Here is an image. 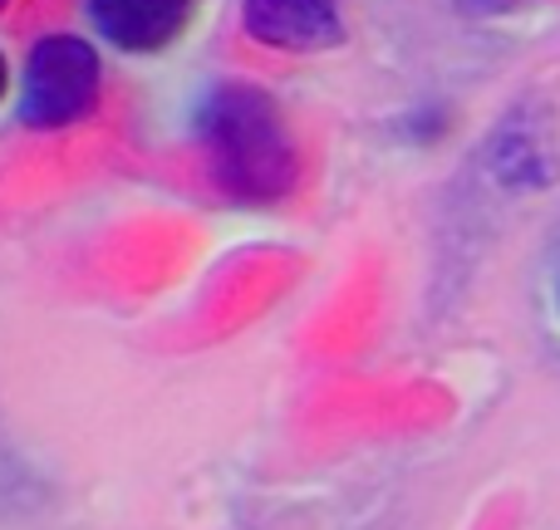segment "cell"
I'll use <instances>...</instances> for the list:
<instances>
[{
  "instance_id": "1",
  "label": "cell",
  "mask_w": 560,
  "mask_h": 530,
  "mask_svg": "<svg viewBox=\"0 0 560 530\" xmlns=\"http://www.w3.org/2000/svg\"><path fill=\"white\" fill-rule=\"evenodd\" d=\"M197 138H202L212 182L232 202L271 207L280 197H290L300 177V157L271 94L252 84H217L202 98Z\"/></svg>"
},
{
  "instance_id": "2",
  "label": "cell",
  "mask_w": 560,
  "mask_h": 530,
  "mask_svg": "<svg viewBox=\"0 0 560 530\" xmlns=\"http://www.w3.org/2000/svg\"><path fill=\"white\" fill-rule=\"evenodd\" d=\"M98 55L79 35H49L30 49L25 64V118L30 128H69L98 104Z\"/></svg>"
},
{
  "instance_id": "3",
  "label": "cell",
  "mask_w": 560,
  "mask_h": 530,
  "mask_svg": "<svg viewBox=\"0 0 560 530\" xmlns=\"http://www.w3.org/2000/svg\"><path fill=\"white\" fill-rule=\"evenodd\" d=\"M242 20L252 39L276 49H329L345 39L339 0H246Z\"/></svg>"
},
{
  "instance_id": "4",
  "label": "cell",
  "mask_w": 560,
  "mask_h": 530,
  "mask_svg": "<svg viewBox=\"0 0 560 530\" xmlns=\"http://www.w3.org/2000/svg\"><path fill=\"white\" fill-rule=\"evenodd\" d=\"M197 15V0H89V20L128 55H153L173 45Z\"/></svg>"
},
{
  "instance_id": "5",
  "label": "cell",
  "mask_w": 560,
  "mask_h": 530,
  "mask_svg": "<svg viewBox=\"0 0 560 530\" xmlns=\"http://www.w3.org/2000/svg\"><path fill=\"white\" fill-rule=\"evenodd\" d=\"M463 10H472V15H492V10H502V5H512V0H457Z\"/></svg>"
},
{
  "instance_id": "6",
  "label": "cell",
  "mask_w": 560,
  "mask_h": 530,
  "mask_svg": "<svg viewBox=\"0 0 560 530\" xmlns=\"http://www.w3.org/2000/svg\"><path fill=\"white\" fill-rule=\"evenodd\" d=\"M551 290H556V309H560V251H556V270H551Z\"/></svg>"
},
{
  "instance_id": "7",
  "label": "cell",
  "mask_w": 560,
  "mask_h": 530,
  "mask_svg": "<svg viewBox=\"0 0 560 530\" xmlns=\"http://www.w3.org/2000/svg\"><path fill=\"white\" fill-rule=\"evenodd\" d=\"M0 94H5V59H0Z\"/></svg>"
},
{
  "instance_id": "8",
  "label": "cell",
  "mask_w": 560,
  "mask_h": 530,
  "mask_svg": "<svg viewBox=\"0 0 560 530\" xmlns=\"http://www.w3.org/2000/svg\"><path fill=\"white\" fill-rule=\"evenodd\" d=\"M0 10H5V0H0Z\"/></svg>"
}]
</instances>
